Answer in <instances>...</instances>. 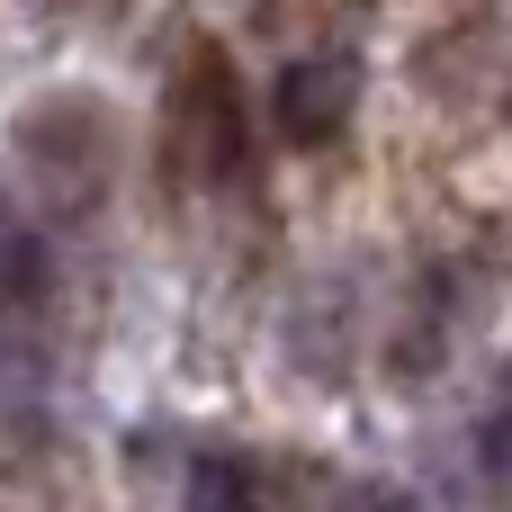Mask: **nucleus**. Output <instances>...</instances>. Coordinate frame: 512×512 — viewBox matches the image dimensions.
Instances as JSON below:
<instances>
[{
    "label": "nucleus",
    "instance_id": "1",
    "mask_svg": "<svg viewBox=\"0 0 512 512\" xmlns=\"http://www.w3.org/2000/svg\"><path fill=\"white\" fill-rule=\"evenodd\" d=\"M117 108L99 90H36L9 108V171H18V198L54 225H90L117 189Z\"/></svg>",
    "mask_w": 512,
    "mask_h": 512
},
{
    "label": "nucleus",
    "instance_id": "2",
    "mask_svg": "<svg viewBox=\"0 0 512 512\" xmlns=\"http://www.w3.org/2000/svg\"><path fill=\"white\" fill-rule=\"evenodd\" d=\"M162 171L180 189H225L252 171V99L225 45H189L162 90Z\"/></svg>",
    "mask_w": 512,
    "mask_h": 512
},
{
    "label": "nucleus",
    "instance_id": "3",
    "mask_svg": "<svg viewBox=\"0 0 512 512\" xmlns=\"http://www.w3.org/2000/svg\"><path fill=\"white\" fill-rule=\"evenodd\" d=\"M360 90H369V72H360L351 45H306V54H288L279 81H270V126H279V144L315 153V144L351 135Z\"/></svg>",
    "mask_w": 512,
    "mask_h": 512
},
{
    "label": "nucleus",
    "instance_id": "4",
    "mask_svg": "<svg viewBox=\"0 0 512 512\" xmlns=\"http://www.w3.org/2000/svg\"><path fill=\"white\" fill-rule=\"evenodd\" d=\"M45 297H54V252L36 216L0 207V324H45Z\"/></svg>",
    "mask_w": 512,
    "mask_h": 512
},
{
    "label": "nucleus",
    "instance_id": "5",
    "mask_svg": "<svg viewBox=\"0 0 512 512\" xmlns=\"http://www.w3.org/2000/svg\"><path fill=\"white\" fill-rule=\"evenodd\" d=\"M180 512H279V477L252 450H198L189 486H180Z\"/></svg>",
    "mask_w": 512,
    "mask_h": 512
},
{
    "label": "nucleus",
    "instance_id": "6",
    "mask_svg": "<svg viewBox=\"0 0 512 512\" xmlns=\"http://www.w3.org/2000/svg\"><path fill=\"white\" fill-rule=\"evenodd\" d=\"M477 459H486V477L512 486V369H504V387H495V405H486V423H477Z\"/></svg>",
    "mask_w": 512,
    "mask_h": 512
},
{
    "label": "nucleus",
    "instance_id": "7",
    "mask_svg": "<svg viewBox=\"0 0 512 512\" xmlns=\"http://www.w3.org/2000/svg\"><path fill=\"white\" fill-rule=\"evenodd\" d=\"M342 512H414V495H405V486H360Z\"/></svg>",
    "mask_w": 512,
    "mask_h": 512
}]
</instances>
